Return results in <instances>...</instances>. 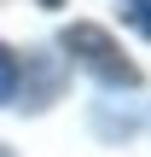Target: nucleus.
<instances>
[{
    "label": "nucleus",
    "instance_id": "f257e3e1",
    "mask_svg": "<svg viewBox=\"0 0 151 157\" xmlns=\"http://www.w3.org/2000/svg\"><path fill=\"white\" fill-rule=\"evenodd\" d=\"M58 47H64V58L76 64V70H87L93 82H105V87H140L145 76H140V64L116 47V35L105 29V23H64V35H58Z\"/></svg>",
    "mask_w": 151,
    "mask_h": 157
},
{
    "label": "nucleus",
    "instance_id": "f03ea898",
    "mask_svg": "<svg viewBox=\"0 0 151 157\" xmlns=\"http://www.w3.org/2000/svg\"><path fill=\"white\" fill-rule=\"evenodd\" d=\"M12 93H17V58H12V52L0 47V105H6Z\"/></svg>",
    "mask_w": 151,
    "mask_h": 157
},
{
    "label": "nucleus",
    "instance_id": "7ed1b4c3",
    "mask_svg": "<svg viewBox=\"0 0 151 157\" xmlns=\"http://www.w3.org/2000/svg\"><path fill=\"white\" fill-rule=\"evenodd\" d=\"M128 23L151 35V0H128Z\"/></svg>",
    "mask_w": 151,
    "mask_h": 157
},
{
    "label": "nucleus",
    "instance_id": "20e7f679",
    "mask_svg": "<svg viewBox=\"0 0 151 157\" xmlns=\"http://www.w3.org/2000/svg\"><path fill=\"white\" fill-rule=\"evenodd\" d=\"M41 6H58V0H41Z\"/></svg>",
    "mask_w": 151,
    "mask_h": 157
},
{
    "label": "nucleus",
    "instance_id": "39448f33",
    "mask_svg": "<svg viewBox=\"0 0 151 157\" xmlns=\"http://www.w3.org/2000/svg\"><path fill=\"white\" fill-rule=\"evenodd\" d=\"M0 157H12V151H6V146H0Z\"/></svg>",
    "mask_w": 151,
    "mask_h": 157
}]
</instances>
